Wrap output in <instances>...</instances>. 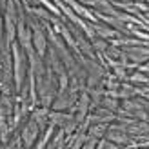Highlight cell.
Segmentation results:
<instances>
[{
    "label": "cell",
    "instance_id": "1",
    "mask_svg": "<svg viewBox=\"0 0 149 149\" xmlns=\"http://www.w3.org/2000/svg\"><path fill=\"white\" fill-rule=\"evenodd\" d=\"M36 136V124L33 122V124H29L27 127H26V131H24V135H22V138H24V142H26V146H31V142H33V138Z\"/></svg>",
    "mask_w": 149,
    "mask_h": 149
},
{
    "label": "cell",
    "instance_id": "2",
    "mask_svg": "<svg viewBox=\"0 0 149 149\" xmlns=\"http://www.w3.org/2000/svg\"><path fill=\"white\" fill-rule=\"evenodd\" d=\"M36 27V26H35ZM35 44H36V49H38V53L42 55L44 53V47H46V38H44V35L38 27L35 29Z\"/></svg>",
    "mask_w": 149,
    "mask_h": 149
}]
</instances>
